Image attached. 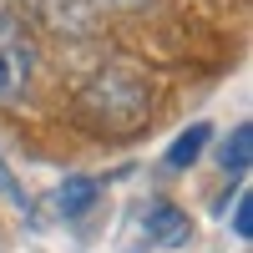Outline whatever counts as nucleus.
<instances>
[{"mask_svg":"<svg viewBox=\"0 0 253 253\" xmlns=\"http://www.w3.org/2000/svg\"><path fill=\"white\" fill-rule=\"evenodd\" d=\"M107 5H142V0H107Z\"/></svg>","mask_w":253,"mask_h":253,"instance_id":"obj_9","label":"nucleus"},{"mask_svg":"<svg viewBox=\"0 0 253 253\" xmlns=\"http://www.w3.org/2000/svg\"><path fill=\"white\" fill-rule=\"evenodd\" d=\"M187 238H193V218H187L182 208L157 203L152 213H147V243H157V248H182Z\"/></svg>","mask_w":253,"mask_h":253,"instance_id":"obj_3","label":"nucleus"},{"mask_svg":"<svg viewBox=\"0 0 253 253\" xmlns=\"http://www.w3.org/2000/svg\"><path fill=\"white\" fill-rule=\"evenodd\" d=\"M96 198H101V182L86 177V172H76V177H66V182L56 187V198H51V203H56V213H61V218H81Z\"/></svg>","mask_w":253,"mask_h":253,"instance_id":"obj_4","label":"nucleus"},{"mask_svg":"<svg viewBox=\"0 0 253 253\" xmlns=\"http://www.w3.org/2000/svg\"><path fill=\"white\" fill-rule=\"evenodd\" d=\"M208 142H213V126H208V122H193L187 132L172 137V147H167V167H193V162L203 157Z\"/></svg>","mask_w":253,"mask_h":253,"instance_id":"obj_5","label":"nucleus"},{"mask_svg":"<svg viewBox=\"0 0 253 253\" xmlns=\"http://www.w3.org/2000/svg\"><path fill=\"white\" fill-rule=\"evenodd\" d=\"M248 147H253V126L238 122V126H233V137H228V142H223V152H218V167H223V172H233V177L248 172V157H253Z\"/></svg>","mask_w":253,"mask_h":253,"instance_id":"obj_6","label":"nucleus"},{"mask_svg":"<svg viewBox=\"0 0 253 253\" xmlns=\"http://www.w3.org/2000/svg\"><path fill=\"white\" fill-rule=\"evenodd\" d=\"M36 41L20 20L0 15V107H15L36 81Z\"/></svg>","mask_w":253,"mask_h":253,"instance_id":"obj_2","label":"nucleus"},{"mask_svg":"<svg viewBox=\"0 0 253 253\" xmlns=\"http://www.w3.org/2000/svg\"><path fill=\"white\" fill-rule=\"evenodd\" d=\"M152 107V86L137 66H101L86 86L76 91V122H86L91 132L126 137L147 122Z\"/></svg>","mask_w":253,"mask_h":253,"instance_id":"obj_1","label":"nucleus"},{"mask_svg":"<svg viewBox=\"0 0 253 253\" xmlns=\"http://www.w3.org/2000/svg\"><path fill=\"white\" fill-rule=\"evenodd\" d=\"M0 193H5V203H15V208H26V193H20V182H15V172L5 167V157H0Z\"/></svg>","mask_w":253,"mask_h":253,"instance_id":"obj_8","label":"nucleus"},{"mask_svg":"<svg viewBox=\"0 0 253 253\" xmlns=\"http://www.w3.org/2000/svg\"><path fill=\"white\" fill-rule=\"evenodd\" d=\"M233 233H238V238L253 233V198H248V193H238V203H233Z\"/></svg>","mask_w":253,"mask_h":253,"instance_id":"obj_7","label":"nucleus"}]
</instances>
